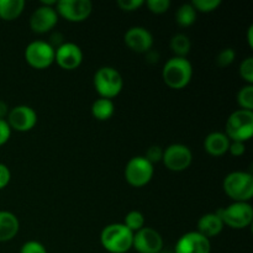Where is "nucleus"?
I'll use <instances>...</instances> for the list:
<instances>
[{
	"label": "nucleus",
	"mask_w": 253,
	"mask_h": 253,
	"mask_svg": "<svg viewBox=\"0 0 253 253\" xmlns=\"http://www.w3.org/2000/svg\"><path fill=\"white\" fill-rule=\"evenodd\" d=\"M101 246L110 253H126L132 249L133 232L124 224H110L100 234Z\"/></svg>",
	"instance_id": "nucleus-1"
},
{
	"label": "nucleus",
	"mask_w": 253,
	"mask_h": 253,
	"mask_svg": "<svg viewBox=\"0 0 253 253\" xmlns=\"http://www.w3.org/2000/svg\"><path fill=\"white\" fill-rule=\"evenodd\" d=\"M193 76L192 63L185 57H172L162 71L165 83L173 89H182L189 84Z\"/></svg>",
	"instance_id": "nucleus-2"
},
{
	"label": "nucleus",
	"mask_w": 253,
	"mask_h": 253,
	"mask_svg": "<svg viewBox=\"0 0 253 253\" xmlns=\"http://www.w3.org/2000/svg\"><path fill=\"white\" fill-rule=\"evenodd\" d=\"M222 187L234 202L249 203L253 197V175L242 170L231 172L225 177Z\"/></svg>",
	"instance_id": "nucleus-3"
},
{
	"label": "nucleus",
	"mask_w": 253,
	"mask_h": 253,
	"mask_svg": "<svg viewBox=\"0 0 253 253\" xmlns=\"http://www.w3.org/2000/svg\"><path fill=\"white\" fill-rule=\"evenodd\" d=\"M94 86L100 98L113 99L123 90V77L113 67H101L94 74Z\"/></svg>",
	"instance_id": "nucleus-4"
},
{
	"label": "nucleus",
	"mask_w": 253,
	"mask_h": 253,
	"mask_svg": "<svg viewBox=\"0 0 253 253\" xmlns=\"http://www.w3.org/2000/svg\"><path fill=\"white\" fill-rule=\"evenodd\" d=\"M224 225L231 229L241 230L250 226L253 220V208L250 203L234 202L224 209L216 211Z\"/></svg>",
	"instance_id": "nucleus-5"
},
{
	"label": "nucleus",
	"mask_w": 253,
	"mask_h": 253,
	"mask_svg": "<svg viewBox=\"0 0 253 253\" xmlns=\"http://www.w3.org/2000/svg\"><path fill=\"white\" fill-rule=\"evenodd\" d=\"M253 135V111H234L226 121V136L232 141L246 142Z\"/></svg>",
	"instance_id": "nucleus-6"
},
{
	"label": "nucleus",
	"mask_w": 253,
	"mask_h": 253,
	"mask_svg": "<svg viewBox=\"0 0 253 253\" xmlns=\"http://www.w3.org/2000/svg\"><path fill=\"white\" fill-rule=\"evenodd\" d=\"M153 172H155V168L152 163L148 162L142 156H136L131 158L126 165L125 178L128 184L140 188L152 179Z\"/></svg>",
	"instance_id": "nucleus-7"
},
{
	"label": "nucleus",
	"mask_w": 253,
	"mask_h": 253,
	"mask_svg": "<svg viewBox=\"0 0 253 253\" xmlns=\"http://www.w3.org/2000/svg\"><path fill=\"white\" fill-rule=\"evenodd\" d=\"M56 49L46 41H34L25 49V59L36 69H44L54 62Z\"/></svg>",
	"instance_id": "nucleus-8"
},
{
	"label": "nucleus",
	"mask_w": 253,
	"mask_h": 253,
	"mask_svg": "<svg viewBox=\"0 0 253 253\" xmlns=\"http://www.w3.org/2000/svg\"><path fill=\"white\" fill-rule=\"evenodd\" d=\"M163 163L172 172H182L187 169L193 161V153L188 146L173 143L163 151Z\"/></svg>",
	"instance_id": "nucleus-9"
},
{
	"label": "nucleus",
	"mask_w": 253,
	"mask_h": 253,
	"mask_svg": "<svg viewBox=\"0 0 253 253\" xmlns=\"http://www.w3.org/2000/svg\"><path fill=\"white\" fill-rule=\"evenodd\" d=\"M57 14L72 22H81L88 19L93 10L90 0H61L56 4Z\"/></svg>",
	"instance_id": "nucleus-10"
},
{
	"label": "nucleus",
	"mask_w": 253,
	"mask_h": 253,
	"mask_svg": "<svg viewBox=\"0 0 253 253\" xmlns=\"http://www.w3.org/2000/svg\"><path fill=\"white\" fill-rule=\"evenodd\" d=\"M132 247L138 253H161L163 239L160 232L151 227H142L133 234Z\"/></svg>",
	"instance_id": "nucleus-11"
},
{
	"label": "nucleus",
	"mask_w": 253,
	"mask_h": 253,
	"mask_svg": "<svg viewBox=\"0 0 253 253\" xmlns=\"http://www.w3.org/2000/svg\"><path fill=\"white\" fill-rule=\"evenodd\" d=\"M6 123L9 124L10 128L26 132L34 128L37 123V114L32 108L27 105H19L9 110Z\"/></svg>",
	"instance_id": "nucleus-12"
},
{
	"label": "nucleus",
	"mask_w": 253,
	"mask_h": 253,
	"mask_svg": "<svg viewBox=\"0 0 253 253\" xmlns=\"http://www.w3.org/2000/svg\"><path fill=\"white\" fill-rule=\"evenodd\" d=\"M54 61L61 68L72 71L81 66L82 61H83V52L78 44L73 43V42H63L61 46L56 48Z\"/></svg>",
	"instance_id": "nucleus-13"
},
{
	"label": "nucleus",
	"mask_w": 253,
	"mask_h": 253,
	"mask_svg": "<svg viewBox=\"0 0 253 253\" xmlns=\"http://www.w3.org/2000/svg\"><path fill=\"white\" fill-rule=\"evenodd\" d=\"M211 245L208 237L198 231H190L180 236L175 245L174 253H210Z\"/></svg>",
	"instance_id": "nucleus-14"
},
{
	"label": "nucleus",
	"mask_w": 253,
	"mask_h": 253,
	"mask_svg": "<svg viewBox=\"0 0 253 253\" xmlns=\"http://www.w3.org/2000/svg\"><path fill=\"white\" fill-rule=\"evenodd\" d=\"M58 22V14L52 6L41 5L37 7L30 17V26L36 34H44L53 29Z\"/></svg>",
	"instance_id": "nucleus-15"
},
{
	"label": "nucleus",
	"mask_w": 253,
	"mask_h": 253,
	"mask_svg": "<svg viewBox=\"0 0 253 253\" xmlns=\"http://www.w3.org/2000/svg\"><path fill=\"white\" fill-rule=\"evenodd\" d=\"M124 40H125V43L127 44L128 48L137 52V53H146L153 46L152 34L142 26L130 27L125 32Z\"/></svg>",
	"instance_id": "nucleus-16"
},
{
	"label": "nucleus",
	"mask_w": 253,
	"mask_h": 253,
	"mask_svg": "<svg viewBox=\"0 0 253 253\" xmlns=\"http://www.w3.org/2000/svg\"><path fill=\"white\" fill-rule=\"evenodd\" d=\"M230 138L227 137L226 133L219 132V131H215V132L209 133V135L205 137L204 140V148L209 155L211 156H222L229 151L230 146Z\"/></svg>",
	"instance_id": "nucleus-17"
},
{
	"label": "nucleus",
	"mask_w": 253,
	"mask_h": 253,
	"mask_svg": "<svg viewBox=\"0 0 253 253\" xmlns=\"http://www.w3.org/2000/svg\"><path fill=\"white\" fill-rule=\"evenodd\" d=\"M222 229H224V222L216 212L203 215L198 221V232L208 239L217 236L222 231Z\"/></svg>",
	"instance_id": "nucleus-18"
},
{
	"label": "nucleus",
	"mask_w": 253,
	"mask_h": 253,
	"mask_svg": "<svg viewBox=\"0 0 253 253\" xmlns=\"http://www.w3.org/2000/svg\"><path fill=\"white\" fill-rule=\"evenodd\" d=\"M20 229V222L16 215L10 211H0V242H6L14 239Z\"/></svg>",
	"instance_id": "nucleus-19"
},
{
	"label": "nucleus",
	"mask_w": 253,
	"mask_h": 253,
	"mask_svg": "<svg viewBox=\"0 0 253 253\" xmlns=\"http://www.w3.org/2000/svg\"><path fill=\"white\" fill-rule=\"evenodd\" d=\"M24 0H0V19L11 21L24 11Z\"/></svg>",
	"instance_id": "nucleus-20"
},
{
	"label": "nucleus",
	"mask_w": 253,
	"mask_h": 253,
	"mask_svg": "<svg viewBox=\"0 0 253 253\" xmlns=\"http://www.w3.org/2000/svg\"><path fill=\"white\" fill-rule=\"evenodd\" d=\"M115 105L111 99L99 98L91 105V115L100 121H105L114 115Z\"/></svg>",
	"instance_id": "nucleus-21"
},
{
	"label": "nucleus",
	"mask_w": 253,
	"mask_h": 253,
	"mask_svg": "<svg viewBox=\"0 0 253 253\" xmlns=\"http://www.w3.org/2000/svg\"><path fill=\"white\" fill-rule=\"evenodd\" d=\"M170 49L175 53V57H185L190 51V40L187 35L177 34L170 39Z\"/></svg>",
	"instance_id": "nucleus-22"
},
{
	"label": "nucleus",
	"mask_w": 253,
	"mask_h": 253,
	"mask_svg": "<svg viewBox=\"0 0 253 253\" xmlns=\"http://www.w3.org/2000/svg\"><path fill=\"white\" fill-rule=\"evenodd\" d=\"M178 25L183 27H188L193 25L197 19V10L193 7L192 4H183L178 7L177 14H175Z\"/></svg>",
	"instance_id": "nucleus-23"
},
{
	"label": "nucleus",
	"mask_w": 253,
	"mask_h": 253,
	"mask_svg": "<svg viewBox=\"0 0 253 253\" xmlns=\"http://www.w3.org/2000/svg\"><path fill=\"white\" fill-rule=\"evenodd\" d=\"M124 225L135 234L138 230L145 227V216H143L142 212L137 211V210H132V211H130L125 216V222H124Z\"/></svg>",
	"instance_id": "nucleus-24"
},
{
	"label": "nucleus",
	"mask_w": 253,
	"mask_h": 253,
	"mask_svg": "<svg viewBox=\"0 0 253 253\" xmlns=\"http://www.w3.org/2000/svg\"><path fill=\"white\" fill-rule=\"evenodd\" d=\"M237 103L244 110H253V84H247L240 89L237 94Z\"/></svg>",
	"instance_id": "nucleus-25"
},
{
	"label": "nucleus",
	"mask_w": 253,
	"mask_h": 253,
	"mask_svg": "<svg viewBox=\"0 0 253 253\" xmlns=\"http://www.w3.org/2000/svg\"><path fill=\"white\" fill-rule=\"evenodd\" d=\"M190 4L197 11L211 12L220 6L221 0H193Z\"/></svg>",
	"instance_id": "nucleus-26"
},
{
	"label": "nucleus",
	"mask_w": 253,
	"mask_h": 253,
	"mask_svg": "<svg viewBox=\"0 0 253 253\" xmlns=\"http://www.w3.org/2000/svg\"><path fill=\"white\" fill-rule=\"evenodd\" d=\"M240 76L249 84H253V57H247L240 64Z\"/></svg>",
	"instance_id": "nucleus-27"
},
{
	"label": "nucleus",
	"mask_w": 253,
	"mask_h": 253,
	"mask_svg": "<svg viewBox=\"0 0 253 253\" xmlns=\"http://www.w3.org/2000/svg\"><path fill=\"white\" fill-rule=\"evenodd\" d=\"M235 57H236V52L232 48H225L217 54L216 62L220 67H227L235 61Z\"/></svg>",
	"instance_id": "nucleus-28"
},
{
	"label": "nucleus",
	"mask_w": 253,
	"mask_h": 253,
	"mask_svg": "<svg viewBox=\"0 0 253 253\" xmlns=\"http://www.w3.org/2000/svg\"><path fill=\"white\" fill-rule=\"evenodd\" d=\"M147 7L155 14H163L167 11L170 6L169 0H148Z\"/></svg>",
	"instance_id": "nucleus-29"
},
{
	"label": "nucleus",
	"mask_w": 253,
	"mask_h": 253,
	"mask_svg": "<svg viewBox=\"0 0 253 253\" xmlns=\"http://www.w3.org/2000/svg\"><path fill=\"white\" fill-rule=\"evenodd\" d=\"M20 253H47V250L41 242L27 241L21 246Z\"/></svg>",
	"instance_id": "nucleus-30"
},
{
	"label": "nucleus",
	"mask_w": 253,
	"mask_h": 253,
	"mask_svg": "<svg viewBox=\"0 0 253 253\" xmlns=\"http://www.w3.org/2000/svg\"><path fill=\"white\" fill-rule=\"evenodd\" d=\"M162 157H163V150L162 147H160V146H151L150 148L147 150V152H146V156L145 158L148 161V162H151L153 165V163H157L160 162V161H162Z\"/></svg>",
	"instance_id": "nucleus-31"
},
{
	"label": "nucleus",
	"mask_w": 253,
	"mask_h": 253,
	"mask_svg": "<svg viewBox=\"0 0 253 253\" xmlns=\"http://www.w3.org/2000/svg\"><path fill=\"white\" fill-rule=\"evenodd\" d=\"M145 4L143 0H119L118 5L124 11H133Z\"/></svg>",
	"instance_id": "nucleus-32"
},
{
	"label": "nucleus",
	"mask_w": 253,
	"mask_h": 253,
	"mask_svg": "<svg viewBox=\"0 0 253 253\" xmlns=\"http://www.w3.org/2000/svg\"><path fill=\"white\" fill-rule=\"evenodd\" d=\"M245 151H246V145H245V142H241V141H232V142H230L229 151H227V152L231 153L232 156L239 157V156L244 155Z\"/></svg>",
	"instance_id": "nucleus-33"
},
{
	"label": "nucleus",
	"mask_w": 253,
	"mask_h": 253,
	"mask_svg": "<svg viewBox=\"0 0 253 253\" xmlns=\"http://www.w3.org/2000/svg\"><path fill=\"white\" fill-rule=\"evenodd\" d=\"M10 135H11V128H10L9 124L6 123V120H0V146L7 142Z\"/></svg>",
	"instance_id": "nucleus-34"
},
{
	"label": "nucleus",
	"mask_w": 253,
	"mask_h": 253,
	"mask_svg": "<svg viewBox=\"0 0 253 253\" xmlns=\"http://www.w3.org/2000/svg\"><path fill=\"white\" fill-rule=\"evenodd\" d=\"M10 178H11V173H10L9 168L2 165V163H0V189H2V188L9 184Z\"/></svg>",
	"instance_id": "nucleus-35"
},
{
	"label": "nucleus",
	"mask_w": 253,
	"mask_h": 253,
	"mask_svg": "<svg viewBox=\"0 0 253 253\" xmlns=\"http://www.w3.org/2000/svg\"><path fill=\"white\" fill-rule=\"evenodd\" d=\"M9 114V108H7V104L5 101L0 100V120H5V116H7Z\"/></svg>",
	"instance_id": "nucleus-36"
},
{
	"label": "nucleus",
	"mask_w": 253,
	"mask_h": 253,
	"mask_svg": "<svg viewBox=\"0 0 253 253\" xmlns=\"http://www.w3.org/2000/svg\"><path fill=\"white\" fill-rule=\"evenodd\" d=\"M247 41H249V44L251 47H253V25H251L249 29V34H247Z\"/></svg>",
	"instance_id": "nucleus-37"
},
{
	"label": "nucleus",
	"mask_w": 253,
	"mask_h": 253,
	"mask_svg": "<svg viewBox=\"0 0 253 253\" xmlns=\"http://www.w3.org/2000/svg\"><path fill=\"white\" fill-rule=\"evenodd\" d=\"M161 253H163V252H161Z\"/></svg>",
	"instance_id": "nucleus-38"
}]
</instances>
